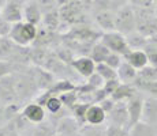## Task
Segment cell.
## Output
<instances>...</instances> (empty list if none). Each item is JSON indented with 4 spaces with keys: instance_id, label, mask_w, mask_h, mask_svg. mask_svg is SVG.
Here are the masks:
<instances>
[{
    "instance_id": "6da1fadb",
    "label": "cell",
    "mask_w": 157,
    "mask_h": 136,
    "mask_svg": "<svg viewBox=\"0 0 157 136\" xmlns=\"http://www.w3.org/2000/svg\"><path fill=\"white\" fill-rule=\"evenodd\" d=\"M134 8L137 31L149 38L150 35L157 33V15L155 8Z\"/></svg>"
},
{
    "instance_id": "7a4b0ae2",
    "label": "cell",
    "mask_w": 157,
    "mask_h": 136,
    "mask_svg": "<svg viewBox=\"0 0 157 136\" xmlns=\"http://www.w3.org/2000/svg\"><path fill=\"white\" fill-rule=\"evenodd\" d=\"M37 26L25 22V20H21V22L13 23V29H11V33L8 37L19 46H29L37 38Z\"/></svg>"
},
{
    "instance_id": "3957f363",
    "label": "cell",
    "mask_w": 157,
    "mask_h": 136,
    "mask_svg": "<svg viewBox=\"0 0 157 136\" xmlns=\"http://www.w3.org/2000/svg\"><path fill=\"white\" fill-rule=\"evenodd\" d=\"M137 23H135V13L132 6H124L115 11V30L122 34L127 35L135 31Z\"/></svg>"
},
{
    "instance_id": "277c9868",
    "label": "cell",
    "mask_w": 157,
    "mask_h": 136,
    "mask_svg": "<svg viewBox=\"0 0 157 136\" xmlns=\"http://www.w3.org/2000/svg\"><path fill=\"white\" fill-rule=\"evenodd\" d=\"M100 41L112 53H117L123 57L131 50L128 46V44H127V40H126V35L122 34V33H119V31H116V30L102 33Z\"/></svg>"
},
{
    "instance_id": "5b68a950",
    "label": "cell",
    "mask_w": 157,
    "mask_h": 136,
    "mask_svg": "<svg viewBox=\"0 0 157 136\" xmlns=\"http://www.w3.org/2000/svg\"><path fill=\"white\" fill-rule=\"evenodd\" d=\"M144 99L145 97L142 95V91H138L134 97L128 99L127 104V110L130 116V128L128 131L142 120V110H144Z\"/></svg>"
},
{
    "instance_id": "8992f818",
    "label": "cell",
    "mask_w": 157,
    "mask_h": 136,
    "mask_svg": "<svg viewBox=\"0 0 157 136\" xmlns=\"http://www.w3.org/2000/svg\"><path fill=\"white\" fill-rule=\"evenodd\" d=\"M109 121L112 125L122 127L128 131L130 128V116L127 110V104L126 102H116L115 108L108 113Z\"/></svg>"
},
{
    "instance_id": "52a82bcc",
    "label": "cell",
    "mask_w": 157,
    "mask_h": 136,
    "mask_svg": "<svg viewBox=\"0 0 157 136\" xmlns=\"http://www.w3.org/2000/svg\"><path fill=\"white\" fill-rule=\"evenodd\" d=\"M26 4L14 2V0H7L4 6L0 10V17L4 18L10 23H17L23 19V7Z\"/></svg>"
},
{
    "instance_id": "ba28073f",
    "label": "cell",
    "mask_w": 157,
    "mask_h": 136,
    "mask_svg": "<svg viewBox=\"0 0 157 136\" xmlns=\"http://www.w3.org/2000/svg\"><path fill=\"white\" fill-rule=\"evenodd\" d=\"M93 23L97 29H100L102 33L113 31L115 30V11H102V13L92 14Z\"/></svg>"
},
{
    "instance_id": "9c48e42d",
    "label": "cell",
    "mask_w": 157,
    "mask_h": 136,
    "mask_svg": "<svg viewBox=\"0 0 157 136\" xmlns=\"http://www.w3.org/2000/svg\"><path fill=\"white\" fill-rule=\"evenodd\" d=\"M141 121L157 125V97L146 95L144 99V110Z\"/></svg>"
},
{
    "instance_id": "30bf717a",
    "label": "cell",
    "mask_w": 157,
    "mask_h": 136,
    "mask_svg": "<svg viewBox=\"0 0 157 136\" xmlns=\"http://www.w3.org/2000/svg\"><path fill=\"white\" fill-rule=\"evenodd\" d=\"M71 65L77 71V74H79L83 78H90L96 72V63L93 61L90 56H82L79 59L72 60Z\"/></svg>"
},
{
    "instance_id": "8fae6325",
    "label": "cell",
    "mask_w": 157,
    "mask_h": 136,
    "mask_svg": "<svg viewBox=\"0 0 157 136\" xmlns=\"http://www.w3.org/2000/svg\"><path fill=\"white\" fill-rule=\"evenodd\" d=\"M41 19H43V13H41L40 7H38L36 0H29L26 6L23 7V20L28 23H32L34 26L41 25Z\"/></svg>"
},
{
    "instance_id": "7c38bea8",
    "label": "cell",
    "mask_w": 157,
    "mask_h": 136,
    "mask_svg": "<svg viewBox=\"0 0 157 136\" xmlns=\"http://www.w3.org/2000/svg\"><path fill=\"white\" fill-rule=\"evenodd\" d=\"M153 82H157V67L149 64L145 68L138 71V76L134 82V86L137 87L138 90H141L144 86H146V84H149V83H153Z\"/></svg>"
},
{
    "instance_id": "4fadbf2b",
    "label": "cell",
    "mask_w": 157,
    "mask_h": 136,
    "mask_svg": "<svg viewBox=\"0 0 157 136\" xmlns=\"http://www.w3.org/2000/svg\"><path fill=\"white\" fill-rule=\"evenodd\" d=\"M41 26L44 30L51 33L59 31L60 26H62V18H60V11L55 10L51 13L43 14V19H41Z\"/></svg>"
},
{
    "instance_id": "5bb4252c",
    "label": "cell",
    "mask_w": 157,
    "mask_h": 136,
    "mask_svg": "<svg viewBox=\"0 0 157 136\" xmlns=\"http://www.w3.org/2000/svg\"><path fill=\"white\" fill-rule=\"evenodd\" d=\"M140 90L134 86V84L128 83H120V86L116 89V91L111 95V98L115 102H127L131 97H134Z\"/></svg>"
},
{
    "instance_id": "9a60e30c",
    "label": "cell",
    "mask_w": 157,
    "mask_h": 136,
    "mask_svg": "<svg viewBox=\"0 0 157 136\" xmlns=\"http://www.w3.org/2000/svg\"><path fill=\"white\" fill-rule=\"evenodd\" d=\"M137 76H138V69H135L126 60H123L122 65L117 68V79L120 80V83L134 84Z\"/></svg>"
},
{
    "instance_id": "2e32d148",
    "label": "cell",
    "mask_w": 157,
    "mask_h": 136,
    "mask_svg": "<svg viewBox=\"0 0 157 136\" xmlns=\"http://www.w3.org/2000/svg\"><path fill=\"white\" fill-rule=\"evenodd\" d=\"M123 59L138 71L145 68L146 65H149V60H147L145 50H130Z\"/></svg>"
},
{
    "instance_id": "e0dca14e",
    "label": "cell",
    "mask_w": 157,
    "mask_h": 136,
    "mask_svg": "<svg viewBox=\"0 0 157 136\" xmlns=\"http://www.w3.org/2000/svg\"><path fill=\"white\" fill-rule=\"evenodd\" d=\"M105 117H107V113L104 112L100 105H90L87 108L86 112V121L92 125H100L105 121Z\"/></svg>"
},
{
    "instance_id": "ac0fdd59",
    "label": "cell",
    "mask_w": 157,
    "mask_h": 136,
    "mask_svg": "<svg viewBox=\"0 0 157 136\" xmlns=\"http://www.w3.org/2000/svg\"><path fill=\"white\" fill-rule=\"evenodd\" d=\"M128 136H157V125L140 121L128 131Z\"/></svg>"
},
{
    "instance_id": "d6986e66",
    "label": "cell",
    "mask_w": 157,
    "mask_h": 136,
    "mask_svg": "<svg viewBox=\"0 0 157 136\" xmlns=\"http://www.w3.org/2000/svg\"><path fill=\"white\" fill-rule=\"evenodd\" d=\"M23 116L32 123H41L45 117V112L41 105L29 104L23 110Z\"/></svg>"
},
{
    "instance_id": "ffe728a7",
    "label": "cell",
    "mask_w": 157,
    "mask_h": 136,
    "mask_svg": "<svg viewBox=\"0 0 157 136\" xmlns=\"http://www.w3.org/2000/svg\"><path fill=\"white\" fill-rule=\"evenodd\" d=\"M126 40H127V44L131 50H144V48L147 44V37H145L137 30L126 35Z\"/></svg>"
},
{
    "instance_id": "44dd1931",
    "label": "cell",
    "mask_w": 157,
    "mask_h": 136,
    "mask_svg": "<svg viewBox=\"0 0 157 136\" xmlns=\"http://www.w3.org/2000/svg\"><path fill=\"white\" fill-rule=\"evenodd\" d=\"M109 54H111V50L108 49L101 41L96 42L94 46H93L92 50H90V57H92V60L96 63V64L105 63V60H107V57L109 56Z\"/></svg>"
},
{
    "instance_id": "7402d4cb",
    "label": "cell",
    "mask_w": 157,
    "mask_h": 136,
    "mask_svg": "<svg viewBox=\"0 0 157 136\" xmlns=\"http://www.w3.org/2000/svg\"><path fill=\"white\" fill-rule=\"evenodd\" d=\"M18 45L11 40L10 37H4L0 40V60H6L8 61L11 56H13L14 50L17 49Z\"/></svg>"
},
{
    "instance_id": "603a6c76",
    "label": "cell",
    "mask_w": 157,
    "mask_h": 136,
    "mask_svg": "<svg viewBox=\"0 0 157 136\" xmlns=\"http://www.w3.org/2000/svg\"><path fill=\"white\" fill-rule=\"evenodd\" d=\"M96 72L104 79L107 80H112V79H117V71L113 68H111L107 63H100V64H96Z\"/></svg>"
},
{
    "instance_id": "cb8c5ba5",
    "label": "cell",
    "mask_w": 157,
    "mask_h": 136,
    "mask_svg": "<svg viewBox=\"0 0 157 136\" xmlns=\"http://www.w3.org/2000/svg\"><path fill=\"white\" fill-rule=\"evenodd\" d=\"M107 128H101L98 125H90V127H82L78 131L77 136H105Z\"/></svg>"
},
{
    "instance_id": "d4e9b609",
    "label": "cell",
    "mask_w": 157,
    "mask_h": 136,
    "mask_svg": "<svg viewBox=\"0 0 157 136\" xmlns=\"http://www.w3.org/2000/svg\"><path fill=\"white\" fill-rule=\"evenodd\" d=\"M40 7L41 13L43 14H47V13H51V11H55V10H59V3L57 0H36Z\"/></svg>"
},
{
    "instance_id": "484cf974",
    "label": "cell",
    "mask_w": 157,
    "mask_h": 136,
    "mask_svg": "<svg viewBox=\"0 0 157 136\" xmlns=\"http://www.w3.org/2000/svg\"><path fill=\"white\" fill-rule=\"evenodd\" d=\"M113 10L112 4H111L109 0H93L92 4V14H97L102 13V11H109ZM115 11V10H113Z\"/></svg>"
},
{
    "instance_id": "4316f807",
    "label": "cell",
    "mask_w": 157,
    "mask_h": 136,
    "mask_svg": "<svg viewBox=\"0 0 157 136\" xmlns=\"http://www.w3.org/2000/svg\"><path fill=\"white\" fill-rule=\"evenodd\" d=\"M45 105H47V109L51 112V113H57V112L62 109V99L57 98V97H49V98L47 99V102H45Z\"/></svg>"
},
{
    "instance_id": "83f0119b",
    "label": "cell",
    "mask_w": 157,
    "mask_h": 136,
    "mask_svg": "<svg viewBox=\"0 0 157 136\" xmlns=\"http://www.w3.org/2000/svg\"><path fill=\"white\" fill-rule=\"evenodd\" d=\"M123 56H120V54H117V53H112L111 52V54L107 57V60H105V63H107L108 65H109L111 68H113V69H116L117 71V68L122 65V63H123Z\"/></svg>"
},
{
    "instance_id": "f1b7e54d",
    "label": "cell",
    "mask_w": 157,
    "mask_h": 136,
    "mask_svg": "<svg viewBox=\"0 0 157 136\" xmlns=\"http://www.w3.org/2000/svg\"><path fill=\"white\" fill-rule=\"evenodd\" d=\"M144 50H145V53H146V56H147L149 64L157 67V48H155L153 45H150V44H146V46L144 48Z\"/></svg>"
},
{
    "instance_id": "f546056e",
    "label": "cell",
    "mask_w": 157,
    "mask_h": 136,
    "mask_svg": "<svg viewBox=\"0 0 157 136\" xmlns=\"http://www.w3.org/2000/svg\"><path fill=\"white\" fill-rule=\"evenodd\" d=\"M105 136H128V131L126 128H122V127H116V125H109L107 127V134Z\"/></svg>"
},
{
    "instance_id": "4dcf8cb0",
    "label": "cell",
    "mask_w": 157,
    "mask_h": 136,
    "mask_svg": "<svg viewBox=\"0 0 157 136\" xmlns=\"http://www.w3.org/2000/svg\"><path fill=\"white\" fill-rule=\"evenodd\" d=\"M119 86H120V80H119V79L107 80V82L104 83V87H102V90H104V91L107 93L108 97H111L115 91H116V89H117Z\"/></svg>"
},
{
    "instance_id": "1f68e13d",
    "label": "cell",
    "mask_w": 157,
    "mask_h": 136,
    "mask_svg": "<svg viewBox=\"0 0 157 136\" xmlns=\"http://www.w3.org/2000/svg\"><path fill=\"white\" fill-rule=\"evenodd\" d=\"M11 29H13V23H10L4 18L0 17V38L8 37L11 33Z\"/></svg>"
},
{
    "instance_id": "d6a6232c",
    "label": "cell",
    "mask_w": 157,
    "mask_h": 136,
    "mask_svg": "<svg viewBox=\"0 0 157 136\" xmlns=\"http://www.w3.org/2000/svg\"><path fill=\"white\" fill-rule=\"evenodd\" d=\"M130 6L135 8H153L155 0H128Z\"/></svg>"
},
{
    "instance_id": "836d02e7",
    "label": "cell",
    "mask_w": 157,
    "mask_h": 136,
    "mask_svg": "<svg viewBox=\"0 0 157 136\" xmlns=\"http://www.w3.org/2000/svg\"><path fill=\"white\" fill-rule=\"evenodd\" d=\"M87 83H89L92 87H94V89H102V87H104L105 80L102 79L97 72H94V74L89 78V82H87Z\"/></svg>"
},
{
    "instance_id": "e575fe53",
    "label": "cell",
    "mask_w": 157,
    "mask_h": 136,
    "mask_svg": "<svg viewBox=\"0 0 157 136\" xmlns=\"http://www.w3.org/2000/svg\"><path fill=\"white\" fill-rule=\"evenodd\" d=\"M77 98L78 97L74 94V90H72V91H68V93H64V94L60 95L62 102L63 104H66V105H74V102H75V99Z\"/></svg>"
},
{
    "instance_id": "d590c367",
    "label": "cell",
    "mask_w": 157,
    "mask_h": 136,
    "mask_svg": "<svg viewBox=\"0 0 157 136\" xmlns=\"http://www.w3.org/2000/svg\"><path fill=\"white\" fill-rule=\"evenodd\" d=\"M115 105H116V102H115L113 99L111 98V97H107V98H105L104 101H101V102H100V106L104 109V112H105L107 114L109 113V112L115 108Z\"/></svg>"
},
{
    "instance_id": "8d00e7d4",
    "label": "cell",
    "mask_w": 157,
    "mask_h": 136,
    "mask_svg": "<svg viewBox=\"0 0 157 136\" xmlns=\"http://www.w3.org/2000/svg\"><path fill=\"white\" fill-rule=\"evenodd\" d=\"M140 91H142L147 95L157 97V82H153V83H149V84H146V86H144Z\"/></svg>"
},
{
    "instance_id": "74e56055",
    "label": "cell",
    "mask_w": 157,
    "mask_h": 136,
    "mask_svg": "<svg viewBox=\"0 0 157 136\" xmlns=\"http://www.w3.org/2000/svg\"><path fill=\"white\" fill-rule=\"evenodd\" d=\"M11 68H13V65H11L10 61L0 60V79L4 78V76H7V75L11 72Z\"/></svg>"
},
{
    "instance_id": "f35d334b",
    "label": "cell",
    "mask_w": 157,
    "mask_h": 136,
    "mask_svg": "<svg viewBox=\"0 0 157 136\" xmlns=\"http://www.w3.org/2000/svg\"><path fill=\"white\" fill-rule=\"evenodd\" d=\"M109 2H111V4H112V8L115 11L119 10V8H122V7H124V6L130 4L128 0H109Z\"/></svg>"
},
{
    "instance_id": "ab89813d",
    "label": "cell",
    "mask_w": 157,
    "mask_h": 136,
    "mask_svg": "<svg viewBox=\"0 0 157 136\" xmlns=\"http://www.w3.org/2000/svg\"><path fill=\"white\" fill-rule=\"evenodd\" d=\"M147 44H150V45H153L155 48H157V33L156 34H153V35H150V37L147 38Z\"/></svg>"
},
{
    "instance_id": "60d3db41",
    "label": "cell",
    "mask_w": 157,
    "mask_h": 136,
    "mask_svg": "<svg viewBox=\"0 0 157 136\" xmlns=\"http://www.w3.org/2000/svg\"><path fill=\"white\" fill-rule=\"evenodd\" d=\"M70 2H72V0H57V3H59V7H63V6L68 4Z\"/></svg>"
},
{
    "instance_id": "b9f144b4",
    "label": "cell",
    "mask_w": 157,
    "mask_h": 136,
    "mask_svg": "<svg viewBox=\"0 0 157 136\" xmlns=\"http://www.w3.org/2000/svg\"><path fill=\"white\" fill-rule=\"evenodd\" d=\"M153 8H155V13L157 15V0H155V6H153Z\"/></svg>"
},
{
    "instance_id": "7bdbcfd3",
    "label": "cell",
    "mask_w": 157,
    "mask_h": 136,
    "mask_svg": "<svg viewBox=\"0 0 157 136\" xmlns=\"http://www.w3.org/2000/svg\"><path fill=\"white\" fill-rule=\"evenodd\" d=\"M0 40H2V38H0Z\"/></svg>"
}]
</instances>
